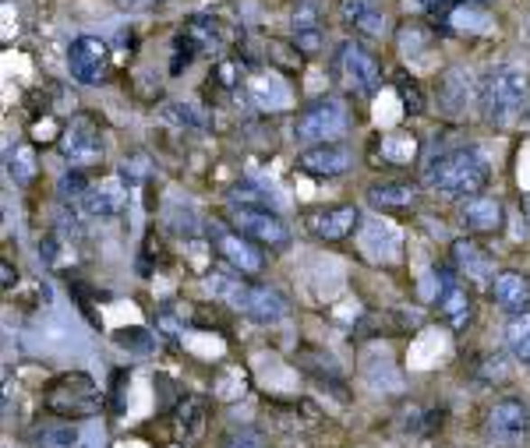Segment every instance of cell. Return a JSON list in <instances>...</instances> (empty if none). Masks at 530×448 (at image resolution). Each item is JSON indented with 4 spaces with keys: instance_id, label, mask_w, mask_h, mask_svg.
<instances>
[{
    "instance_id": "cell-39",
    "label": "cell",
    "mask_w": 530,
    "mask_h": 448,
    "mask_svg": "<svg viewBox=\"0 0 530 448\" xmlns=\"http://www.w3.org/2000/svg\"><path fill=\"white\" fill-rule=\"evenodd\" d=\"M0 276H4V286H7V289H11V286H14V279H18V276H14V269H11V261H4Z\"/></svg>"
},
{
    "instance_id": "cell-38",
    "label": "cell",
    "mask_w": 530,
    "mask_h": 448,
    "mask_svg": "<svg viewBox=\"0 0 530 448\" xmlns=\"http://www.w3.org/2000/svg\"><path fill=\"white\" fill-rule=\"evenodd\" d=\"M124 11H145V7H156V4H163V0H117Z\"/></svg>"
},
{
    "instance_id": "cell-19",
    "label": "cell",
    "mask_w": 530,
    "mask_h": 448,
    "mask_svg": "<svg viewBox=\"0 0 530 448\" xmlns=\"http://www.w3.org/2000/svg\"><path fill=\"white\" fill-rule=\"evenodd\" d=\"M365 198L375 208H407V205H417L421 187L410 184V180H386V184H371L365 191Z\"/></svg>"
},
{
    "instance_id": "cell-22",
    "label": "cell",
    "mask_w": 530,
    "mask_h": 448,
    "mask_svg": "<svg viewBox=\"0 0 530 448\" xmlns=\"http://www.w3.org/2000/svg\"><path fill=\"white\" fill-rule=\"evenodd\" d=\"M378 156H382L386 163H410V160L417 156V142H414V134H404V131L386 134V138L378 142Z\"/></svg>"
},
{
    "instance_id": "cell-23",
    "label": "cell",
    "mask_w": 530,
    "mask_h": 448,
    "mask_svg": "<svg viewBox=\"0 0 530 448\" xmlns=\"http://www.w3.org/2000/svg\"><path fill=\"white\" fill-rule=\"evenodd\" d=\"M442 99H446L449 114H463L467 110V99H470V75L467 71H449L442 78Z\"/></svg>"
},
{
    "instance_id": "cell-34",
    "label": "cell",
    "mask_w": 530,
    "mask_h": 448,
    "mask_svg": "<svg viewBox=\"0 0 530 448\" xmlns=\"http://www.w3.org/2000/svg\"><path fill=\"white\" fill-rule=\"evenodd\" d=\"M293 46H297V53H319V46H322V29L293 32Z\"/></svg>"
},
{
    "instance_id": "cell-1",
    "label": "cell",
    "mask_w": 530,
    "mask_h": 448,
    "mask_svg": "<svg viewBox=\"0 0 530 448\" xmlns=\"http://www.w3.org/2000/svg\"><path fill=\"white\" fill-rule=\"evenodd\" d=\"M424 184L435 195L463 202L470 195H481V187L488 184V163H485V156L478 149L456 145L449 152H439L432 163L424 166Z\"/></svg>"
},
{
    "instance_id": "cell-9",
    "label": "cell",
    "mask_w": 530,
    "mask_h": 448,
    "mask_svg": "<svg viewBox=\"0 0 530 448\" xmlns=\"http://www.w3.org/2000/svg\"><path fill=\"white\" fill-rule=\"evenodd\" d=\"M435 307L442 315L452 332H463L474 318V300L470 293L460 286V279L452 276V269H439V297H435Z\"/></svg>"
},
{
    "instance_id": "cell-4",
    "label": "cell",
    "mask_w": 530,
    "mask_h": 448,
    "mask_svg": "<svg viewBox=\"0 0 530 448\" xmlns=\"http://www.w3.org/2000/svg\"><path fill=\"white\" fill-rule=\"evenodd\" d=\"M350 131V110L339 96H322L315 99L311 106H304L293 121V138L297 145H329V142H339L343 134Z\"/></svg>"
},
{
    "instance_id": "cell-26",
    "label": "cell",
    "mask_w": 530,
    "mask_h": 448,
    "mask_svg": "<svg viewBox=\"0 0 530 448\" xmlns=\"http://www.w3.org/2000/svg\"><path fill=\"white\" fill-rule=\"evenodd\" d=\"M114 343H117L121 350L138 353V357H145V353L156 350V335H153L149 328H121V332H114Z\"/></svg>"
},
{
    "instance_id": "cell-21",
    "label": "cell",
    "mask_w": 530,
    "mask_h": 448,
    "mask_svg": "<svg viewBox=\"0 0 530 448\" xmlns=\"http://www.w3.org/2000/svg\"><path fill=\"white\" fill-rule=\"evenodd\" d=\"M40 173V160H36V149L33 145H14L7 152V177L18 184V187H29Z\"/></svg>"
},
{
    "instance_id": "cell-12",
    "label": "cell",
    "mask_w": 530,
    "mask_h": 448,
    "mask_svg": "<svg viewBox=\"0 0 530 448\" xmlns=\"http://www.w3.org/2000/svg\"><path fill=\"white\" fill-rule=\"evenodd\" d=\"M488 434L498 442H516L530 434V407L524 399H498L488 409Z\"/></svg>"
},
{
    "instance_id": "cell-30",
    "label": "cell",
    "mask_w": 530,
    "mask_h": 448,
    "mask_svg": "<svg viewBox=\"0 0 530 448\" xmlns=\"http://www.w3.org/2000/svg\"><path fill=\"white\" fill-rule=\"evenodd\" d=\"M371 11H375V4H371V0H339V22H343V25H350V29H358Z\"/></svg>"
},
{
    "instance_id": "cell-33",
    "label": "cell",
    "mask_w": 530,
    "mask_h": 448,
    "mask_svg": "<svg viewBox=\"0 0 530 448\" xmlns=\"http://www.w3.org/2000/svg\"><path fill=\"white\" fill-rule=\"evenodd\" d=\"M396 88H400V99H404V106H407L410 114H421V110H424V99H421V92H417V82H414V78H404V75H400V78H396Z\"/></svg>"
},
{
    "instance_id": "cell-18",
    "label": "cell",
    "mask_w": 530,
    "mask_h": 448,
    "mask_svg": "<svg viewBox=\"0 0 530 448\" xmlns=\"http://www.w3.org/2000/svg\"><path fill=\"white\" fill-rule=\"evenodd\" d=\"M205 413H209V407H205L202 396H184V399L177 403V409H173V427H177V438H181L184 445H195V442L202 438Z\"/></svg>"
},
{
    "instance_id": "cell-10",
    "label": "cell",
    "mask_w": 530,
    "mask_h": 448,
    "mask_svg": "<svg viewBox=\"0 0 530 448\" xmlns=\"http://www.w3.org/2000/svg\"><path fill=\"white\" fill-rule=\"evenodd\" d=\"M361 212L354 205H332V208H311L304 215V230L319 241H343L358 230Z\"/></svg>"
},
{
    "instance_id": "cell-29",
    "label": "cell",
    "mask_w": 530,
    "mask_h": 448,
    "mask_svg": "<svg viewBox=\"0 0 530 448\" xmlns=\"http://www.w3.org/2000/svg\"><path fill=\"white\" fill-rule=\"evenodd\" d=\"M478 381H485V385H502V381H509V361H506L502 353H488V357L478 364Z\"/></svg>"
},
{
    "instance_id": "cell-8",
    "label": "cell",
    "mask_w": 530,
    "mask_h": 448,
    "mask_svg": "<svg viewBox=\"0 0 530 448\" xmlns=\"http://www.w3.org/2000/svg\"><path fill=\"white\" fill-rule=\"evenodd\" d=\"M107 64H110V50L99 36H79L68 46V71L71 78L82 85H96L107 75Z\"/></svg>"
},
{
    "instance_id": "cell-13",
    "label": "cell",
    "mask_w": 530,
    "mask_h": 448,
    "mask_svg": "<svg viewBox=\"0 0 530 448\" xmlns=\"http://www.w3.org/2000/svg\"><path fill=\"white\" fill-rule=\"evenodd\" d=\"M297 166L311 177H343L350 166H354V152L329 142V145H311L297 156Z\"/></svg>"
},
{
    "instance_id": "cell-41",
    "label": "cell",
    "mask_w": 530,
    "mask_h": 448,
    "mask_svg": "<svg viewBox=\"0 0 530 448\" xmlns=\"http://www.w3.org/2000/svg\"><path fill=\"white\" fill-rule=\"evenodd\" d=\"M478 4H488V0H478Z\"/></svg>"
},
{
    "instance_id": "cell-28",
    "label": "cell",
    "mask_w": 530,
    "mask_h": 448,
    "mask_svg": "<svg viewBox=\"0 0 530 448\" xmlns=\"http://www.w3.org/2000/svg\"><path fill=\"white\" fill-rule=\"evenodd\" d=\"M88 187H92V184H88L85 169H79V166H75V169H68V173L57 180V195H60L64 202H79Z\"/></svg>"
},
{
    "instance_id": "cell-6",
    "label": "cell",
    "mask_w": 530,
    "mask_h": 448,
    "mask_svg": "<svg viewBox=\"0 0 530 448\" xmlns=\"http://www.w3.org/2000/svg\"><path fill=\"white\" fill-rule=\"evenodd\" d=\"M227 219L234 223V230H241L245 237H251L255 244H269V247H280L290 241V230H286V223L276 215V212H269V208H262V205H237L230 202L227 205Z\"/></svg>"
},
{
    "instance_id": "cell-20",
    "label": "cell",
    "mask_w": 530,
    "mask_h": 448,
    "mask_svg": "<svg viewBox=\"0 0 530 448\" xmlns=\"http://www.w3.org/2000/svg\"><path fill=\"white\" fill-rule=\"evenodd\" d=\"M124 195L121 187H114V184H103V187H88L79 205H82L85 215H99V219H107V215H117L124 205Z\"/></svg>"
},
{
    "instance_id": "cell-32",
    "label": "cell",
    "mask_w": 530,
    "mask_h": 448,
    "mask_svg": "<svg viewBox=\"0 0 530 448\" xmlns=\"http://www.w3.org/2000/svg\"><path fill=\"white\" fill-rule=\"evenodd\" d=\"M293 32H308V29H319V7L315 4H297L293 7V18H290Z\"/></svg>"
},
{
    "instance_id": "cell-25",
    "label": "cell",
    "mask_w": 530,
    "mask_h": 448,
    "mask_svg": "<svg viewBox=\"0 0 530 448\" xmlns=\"http://www.w3.org/2000/svg\"><path fill=\"white\" fill-rule=\"evenodd\" d=\"M160 117L166 123H173V127H188V131H202L205 127V114L191 103H163Z\"/></svg>"
},
{
    "instance_id": "cell-5",
    "label": "cell",
    "mask_w": 530,
    "mask_h": 448,
    "mask_svg": "<svg viewBox=\"0 0 530 448\" xmlns=\"http://www.w3.org/2000/svg\"><path fill=\"white\" fill-rule=\"evenodd\" d=\"M336 75L365 99H371L382 88V64L365 42L358 40H347L336 50Z\"/></svg>"
},
{
    "instance_id": "cell-11",
    "label": "cell",
    "mask_w": 530,
    "mask_h": 448,
    "mask_svg": "<svg viewBox=\"0 0 530 448\" xmlns=\"http://www.w3.org/2000/svg\"><path fill=\"white\" fill-rule=\"evenodd\" d=\"M60 156L71 166H79V169L96 166L103 160V138H99V131L85 121V117L68 123V131L60 134Z\"/></svg>"
},
{
    "instance_id": "cell-2",
    "label": "cell",
    "mask_w": 530,
    "mask_h": 448,
    "mask_svg": "<svg viewBox=\"0 0 530 448\" xmlns=\"http://www.w3.org/2000/svg\"><path fill=\"white\" fill-rule=\"evenodd\" d=\"M527 99L530 82L524 68H516V64H495L485 71V78L478 85V106H481V117L491 127H513L524 117Z\"/></svg>"
},
{
    "instance_id": "cell-40",
    "label": "cell",
    "mask_w": 530,
    "mask_h": 448,
    "mask_svg": "<svg viewBox=\"0 0 530 448\" xmlns=\"http://www.w3.org/2000/svg\"><path fill=\"white\" fill-rule=\"evenodd\" d=\"M421 4H424V7H446L449 0H421Z\"/></svg>"
},
{
    "instance_id": "cell-24",
    "label": "cell",
    "mask_w": 530,
    "mask_h": 448,
    "mask_svg": "<svg viewBox=\"0 0 530 448\" xmlns=\"http://www.w3.org/2000/svg\"><path fill=\"white\" fill-rule=\"evenodd\" d=\"M506 343L516 353V361L530 367V311L527 315H513V322L506 328Z\"/></svg>"
},
{
    "instance_id": "cell-35",
    "label": "cell",
    "mask_w": 530,
    "mask_h": 448,
    "mask_svg": "<svg viewBox=\"0 0 530 448\" xmlns=\"http://www.w3.org/2000/svg\"><path fill=\"white\" fill-rule=\"evenodd\" d=\"M386 29H389V18H386V14H382V11H378V7H375V11H371V14H367L365 22H361V25H358V32H365V36H382V32H386Z\"/></svg>"
},
{
    "instance_id": "cell-17",
    "label": "cell",
    "mask_w": 530,
    "mask_h": 448,
    "mask_svg": "<svg viewBox=\"0 0 530 448\" xmlns=\"http://www.w3.org/2000/svg\"><path fill=\"white\" fill-rule=\"evenodd\" d=\"M446 18H449V29L456 32H474V36H488L495 32V18L485 11V4L478 0H460V4H446Z\"/></svg>"
},
{
    "instance_id": "cell-37",
    "label": "cell",
    "mask_w": 530,
    "mask_h": 448,
    "mask_svg": "<svg viewBox=\"0 0 530 448\" xmlns=\"http://www.w3.org/2000/svg\"><path fill=\"white\" fill-rule=\"evenodd\" d=\"M40 254L46 265H57V254H60V244H57V237H42L40 241Z\"/></svg>"
},
{
    "instance_id": "cell-36",
    "label": "cell",
    "mask_w": 530,
    "mask_h": 448,
    "mask_svg": "<svg viewBox=\"0 0 530 448\" xmlns=\"http://www.w3.org/2000/svg\"><path fill=\"white\" fill-rule=\"evenodd\" d=\"M227 448H262V434H255V431H237V434H230Z\"/></svg>"
},
{
    "instance_id": "cell-27",
    "label": "cell",
    "mask_w": 530,
    "mask_h": 448,
    "mask_svg": "<svg viewBox=\"0 0 530 448\" xmlns=\"http://www.w3.org/2000/svg\"><path fill=\"white\" fill-rule=\"evenodd\" d=\"M276 88H284L280 78H273V75H258L255 85H251V92H255V99H258V106H284L286 103V92H276Z\"/></svg>"
},
{
    "instance_id": "cell-31",
    "label": "cell",
    "mask_w": 530,
    "mask_h": 448,
    "mask_svg": "<svg viewBox=\"0 0 530 448\" xmlns=\"http://www.w3.org/2000/svg\"><path fill=\"white\" fill-rule=\"evenodd\" d=\"M40 445L42 448H75L79 445V427H53V431H46L40 434Z\"/></svg>"
},
{
    "instance_id": "cell-14",
    "label": "cell",
    "mask_w": 530,
    "mask_h": 448,
    "mask_svg": "<svg viewBox=\"0 0 530 448\" xmlns=\"http://www.w3.org/2000/svg\"><path fill=\"white\" fill-rule=\"evenodd\" d=\"M491 300L506 311V315H527L530 311V279L524 272H513V269H506V272H495V279H491Z\"/></svg>"
},
{
    "instance_id": "cell-15",
    "label": "cell",
    "mask_w": 530,
    "mask_h": 448,
    "mask_svg": "<svg viewBox=\"0 0 530 448\" xmlns=\"http://www.w3.org/2000/svg\"><path fill=\"white\" fill-rule=\"evenodd\" d=\"M449 254H452V265H456L467 279L491 286V279H495V269H491V254L481 244H474V241H467V237H463V241H452Z\"/></svg>"
},
{
    "instance_id": "cell-16",
    "label": "cell",
    "mask_w": 530,
    "mask_h": 448,
    "mask_svg": "<svg viewBox=\"0 0 530 448\" xmlns=\"http://www.w3.org/2000/svg\"><path fill=\"white\" fill-rule=\"evenodd\" d=\"M460 223L470 233H495L502 226V205H498V198H488V195H470L460 205Z\"/></svg>"
},
{
    "instance_id": "cell-3",
    "label": "cell",
    "mask_w": 530,
    "mask_h": 448,
    "mask_svg": "<svg viewBox=\"0 0 530 448\" xmlns=\"http://www.w3.org/2000/svg\"><path fill=\"white\" fill-rule=\"evenodd\" d=\"M209 286H212L216 297H223L234 311L247 315L251 322L269 325V322H280L286 315V300L269 286H247L237 276H209Z\"/></svg>"
},
{
    "instance_id": "cell-7",
    "label": "cell",
    "mask_w": 530,
    "mask_h": 448,
    "mask_svg": "<svg viewBox=\"0 0 530 448\" xmlns=\"http://www.w3.org/2000/svg\"><path fill=\"white\" fill-rule=\"evenodd\" d=\"M209 241L219 251V258H227L237 272H245V276H258V272H262L265 258H262L258 244H255L251 237H245L241 230H230V226H223V223H212V226H209Z\"/></svg>"
}]
</instances>
